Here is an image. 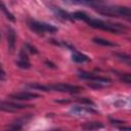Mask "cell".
<instances>
[{
  "instance_id": "obj_1",
  "label": "cell",
  "mask_w": 131,
  "mask_h": 131,
  "mask_svg": "<svg viewBox=\"0 0 131 131\" xmlns=\"http://www.w3.org/2000/svg\"><path fill=\"white\" fill-rule=\"evenodd\" d=\"M72 17L76 18V19L83 20L92 28L107 31V32H111V33H114V34H120L121 32H123L124 30L127 29L125 26H122L120 24H111V23H106V21H103V20H100V19H97V18H92L83 11L74 12L72 14Z\"/></svg>"
},
{
  "instance_id": "obj_2",
  "label": "cell",
  "mask_w": 131,
  "mask_h": 131,
  "mask_svg": "<svg viewBox=\"0 0 131 131\" xmlns=\"http://www.w3.org/2000/svg\"><path fill=\"white\" fill-rule=\"evenodd\" d=\"M99 13L107 16H121L125 18H130L131 16V11L128 7L124 6H101L97 5L95 8Z\"/></svg>"
},
{
  "instance_id": "obj_3",
  "label": "cell",
  "mask_w": 131,
  "mask_h": 131,
  "mask_svg": "<svg viewBox=\"0 0 131 131\" xmlns=\"http://www.w3.org/2000/svg\"><path fill=\"white\" fill-rule=\"evenodd\" d=\"M28 27L35 33L42 34V33H54L57 31V28L43 21H38L35 19H28L27 20Z\"/></svg>"
},
{
  "instance_id": "obj_4",
  "label": "cell",
  "mask_w": 131,
  "mask_h": 131,
  "mask_svg": "<svg viewBox=\"0 0 131 131\" xmlns=\"http://www.w3.org/2000/svg\"><path fill=\"white\" fill-rule=\"evenodd\" d=\"M48 88H49V90H55V91L67 92V93H78L81 90V87H79V86L64 84V83H58V84L48 85Z\"/></svg>"
},
{
  "instance_id": "obj_5",
  "label": "cell",
  "mask_w": 131,
  "mask_h": 131,
  "mask_svg": "<svg viewBox=\"0 0 131 131\" xmlns=\"http://www.w3.org/2000/svg\"><path fill=\"white\" fill-rule=\"evenodd\" d=\"M79 77L81 79H84V80H91L95 83H98V84H101V83H111L112 80L106 78V77H100V76H95L91 73H87V72H80L79 74Z\"/></svg>"
},
{
  "instance_id": "obj_6",
  "label": "cell",
  "mask_w": 131,
  "mask_h": 131,
  "mask_svg": "<svg viewBox=\"0 0 131 131\" xmlns=\"http://www.w3.org/2000/svg\"><path fill=\"white\" fill-rule=\"evenodd\" d=\"M32 106H34V105L23 104V103H15V102H7V101L0 102V110L6 111V112H14L16 110H23V108L32 107Z\"/></svg>"
},
{
  "instance_id": "obj_7",
  "label": "cell",
  "mask_w": 131,
  "mask_h": 131,
  "mask_svg": "<svg viewBox=\"0 0 131 131\" xmlns=\"http://www.w3.org/2000/svg\"><path fill=\"white\" fill-rule=\"evenodd\" d=\"M70 113L73 114L74 116L81 117V116H87V115H90V114H96V111H94V110L91 108V107H87V106L74 105V106L70 110Z\"/></svg>"
},
{
  "instance_id": "obj_8",
  "label": "cell",
  "mask_w": 131,
  "mask_h": 131,
  "mask_svg": "<svg viewBox=\"0 0 131 131\" xmlns=\"http://www.w3.org/2000/svg\"><path fill=\"white\" fill-rule=\"evenodd\" d=\"M10 97L15 100H29V99L39 98L40 95L36 93H31V92H17V93L10 94Z\"/></svg>"
},
{
  "instance_id": "obj_9",
  "label": "cell",
  "mask_w": 131,
  "mask_h": 131,
  "mask_svg": "<svg viewBox=\"0 0 131 131\" xmlns=\"http://www.w3.org/2000/svg\"><path fill=\"white\" fill-rule=\"evenodd\" d=\"M7 45H8V49L12 52L15 46V33L11 28L7 29Z\"/></svg>"
},
{
  "instance_id": "obj_10",
  "label": "cell",
  "mask_w": 131,
  "mask_h": 131,
  "mask_svg": "<svg viewBox=\"0 0 131 131\" xmlns=\"http://www.w3.org/2000/svg\"><path fill=\"white\" fill-rule=\"evenodd\" d=\"M51 9L53 10V12H54L58 17H60V18H62V19H73L72 14L66 12L64 10L60 9L59 7H52Z\"/></svg>"
},
{
  "instance_id": "obj_11",
  "label": "cell",
  "mask_w": 131,
  "mask_h": 131,
  "mask_svg": "<svg viewBox=\"0 0 131 131\" xmlns=\"http://www.w3.org/2000/svg\"><path fill=\"white\" fill-rule=\"evenodd\" d=\"M82 127L86 130H96V129L103 128V124L100 122H88V123L84 124Z\"/></svg>"
},
{
  "instance_id": "obj_12",
  "label": "cell",
  "mask_w": 131,
  "mask_h": 131,
  "mask_svg": "<svg viewBox=\"0 0 131 131\" xmlns=\"http://www.w3.org/2000/svg\"><path fill=\"white\" fill-rule=\"evenodd\" d=\"M72 59L76 62H85V61H88L89 60V57L85 54H82V53H79V52H75L73 53L72 55Z\"/></svg>"
},
{
  "instance_id": "obj_13",
  "label": "cell",
  "mask_w": 131,
  "mask_h": 131,
  "mask_svg": "<svg viewBox=\"0 0 131 131\" xmlns=\"http://www.w3.org/2000/svg\"><path fill=\"white\" fill-rule=\"evenodd\" d=\"M93 42L96 43V44L102 45V46H111V47L118 46L116 43H114V42H112L110 40H106V39H101V38H94L93 39Z\"/></svg>"
},
{
  "instance_id": "obj_14",
  "label": "cell",
  "mask_w": 131,
  "mask_h": 131,
  "mask_svg": "<svg viewBox=\"0 0 131 131\" xmlns=\"http://www.w3.org/2000/svg\"><path fill=\"white\" fill-rule=\"evenodd\" d=\"M16 66L18 67V68H20V69H30V62H29V60L28 59H18L17 61H16Z\"/></svg>"
},
{
  "instance_id": "obj_15",
  "label": "cell",
  "mask_w": 131,
  "mask_h": 131,
  "mask_svg": "<svg viewBox=\"0 0 131 131\" xmlns=\"http://www.w3.org/2000/svg\"><path fill=\"white\" fill-rule=\"evenodd\" d=\"M0 9L5 13V15H6V17L8 18V19H10V20H14V16H13V14L12 13H10L7 9H6V7H5V5L2 3V2H0Z\"/></svg>"
},
{
  "instance_id": "obj_16",
  "label": "cell",
  "mask_w": 131,
  "mask_h": 131,
  "mask_svg": "<svg viewBox=\"0 0 131 131\" xmlns=\"http://www.w3.org/2000/svg\"><path fill=\"white\" fill-rule=\"evenodd\" d=\"M29 87H31V88H35V89H39V90H43V91H49L48 85H40V84H29Z\"/></svg>"
},
{
  "instance_id": "obj_17",
  "label": "cell",
  "mask_w": 131,
  "mask_h": 131,
  "mask_svg": "<svg viewBox=\"0 0 131 131\" xmlns=\"http://www.w3.org/2000/svg\"><path fill=\"white\" fill-rule=\"evenodd\" d=\"M25 46H26V48H27V50H28V51H30L31 53H34V54H36V53H38V50L36 49V47H34V46H32L31 44H29V43H26V44H25Z\"/></svg>"
},
{
  "instance_id": "obj_18",
  "label": "cell",
  "mask_w": 131,
  "mask_h": 131,
  "mask_svg": "<svg viewBox=\"0 0 131 131\" xmlns=\"http://www.w3.org/2000/svg\"><path fill=\"white\" fill-rule=\"evenodd\" d=\"M116 55H117V56H119V58H121V59H123V60H125V61H128V62H129V60H130V56H129V55H127V54L116 53Z\"/></svg>"
},
{
  "instance_id": "obj_19",
  "label": "cell",
  "mask_w": 131,
  "mask_h": 131,
  "mask_svg": "<svg viewBox=\"0 0 131 131\" xmlns=\"http://www.w3.org/2000/svg\"><path fill=\"white\" fill-rule=\"evenodd\" d=\"M121 81L129 84L130 83V74H123V76L121 77Z\"/></svg>"
},
{
  "instance_id": "obj_20",
  "label": "cell",
  "mask_w": 131,
  "mask_h": 131,
  "mask_svg": "<svg viewBox=\"0 0 131 131\" xmlns=\"http://www.w3.org/2000/svg\"><path fill=\"white\" fill-rule=\"evenodd\" d=\"M4 78H5V73H4V71L2 70V68L0 66V80H3Z\"/></svg>"
},
{
  "instance_id": "obj_21",
  "label": "cell",
  "mask_w": 131,
  "mask_h": 131,
  "mask_svg": "<svg viewBox=\"0 0 131 131\" xmlns=\"http://www.w3.org/2000/svg\"><path fill=\"white\" fill-rule=\"evenodd\" d=\"M121 131H130V128H129V127H126V128H121Z\"/></svg>"
},
{
  "instance_id": "obj_22",
  "label": "cell",
  "mask_w": 131,
  "mask_h": 131,
  "mask_svg": "<svg viewBox=\"0 0 131 131\" xmlns=\"http://www.w3.org/2000/svg\"><path fill=\"white\" fill-rule=\"evenodd\" d=\"M0 39H1V35H0Z\"/></svg>"
}]
</instances>
